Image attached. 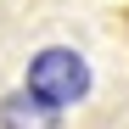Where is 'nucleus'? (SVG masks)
I'll list each match as a JSON object with an SVG mask.
<instances>
[{
	"instance_id": "obj_1",
	"label": "nucleus",
	"mask_w": 129,
	"mask_h": 129,
	"mask_svg": "<svg viewBox=\"0 0 129 129\" xmlns=\"http://www.w3.org/2000/svg\"><path fill=\"white\" fill-rule=\"evenodd\" d=\"M84 62L73 51H39L28 62V95L34 101H45V107H68L79 90H84Z\"/></svg>"
}]
</instances>
